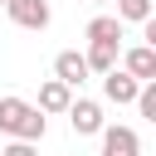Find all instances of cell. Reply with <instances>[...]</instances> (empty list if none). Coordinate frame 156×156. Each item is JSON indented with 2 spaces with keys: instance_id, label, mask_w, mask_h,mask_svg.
Returning a JSON list of instances; mask_svg holds the SVG:
<instances>
[{
  "instance_id": "4fadbf2b",
  "label": "cell",
  "mask_w": 156,
  "mask_h": 156,
  "mask_svg": "<svg viewBox=\"0 0 156 156\" xmlns=\"http://www.w3.org/2000/svg\"><path fill=\"white\" fill-rule=\"evenodd\" d=\"M0 156H39V146H29V141H10Z\"/></svg>"
},
{
  "instance_id": "3957f363",
  "label": "cell",
  "mask_w": 156,
  "mask_h": 156,
  "mask_svg": "<svg viewBox=\"0 0 156 156\" xmlns=\"http://www.w3.org/2000/svg\"><path fill=\"white\" fill-rule=\"evenodd\" d=\"M5 15L20 24V29H49V20H54V10H49V0H5Z\"/></svg>"
},
{
  "instance_id": "277c9868",
  "label": "cell",
  "mask_w": 156,
  "mask_h": 156,
  "mask_svg": "<svg viewBox=\"0 0 156 156\" xmlns=\"http://www.w3.org/2000/svg\"><path fill=\"white\" fill-rule=\"evenodd\" d=\"M136 93H141V83H136L132 73H122V68L102 73V98H107V102H117V107H132V102H136Z\"/></svg>"
},
{
  "instance_id": "9c48e42d",
  "label": "cell",
  "mask_w": 156,
  "mask_h": 156,
  "mask_svg": "<svg viewBox=\"0 0 156 156\" xmlns=\"http://www.w3.org/2000/svg\"><path fill=\"white\" fill-rule=\"evenodd\" d=\"M68 102H73V88H63L58 78H49L44 88H39V112H68Z\"/></svg>"
},
{
  "instance_id": "30bf717a",
  "label": "cell",
  "mask_w": 156,
  "mask_h": 156,
  "mask_svg": "<svg viewBox=\"0 0 156 156\" xmlns=\"http://www.w3.org/2000/svg\"><path fill=\"white\" fill-rule=\"evenodd\" d=\"M83 63H88V73H98V78H102V73H112V68H117V49H112V44H88Z\"/></svg>"
},
{
  "instance_id": "9a60e30c",
  "label": "cell",
  "mask_w": 156,
  "mask_h": 156,
  "mask_svg": "<svg viewBox=\"0 0 156 156\" xmlns=\"http://www.w3.org/2000/svg\"><path fill=\"white\" fill-rule=\"evenodd\" d=\"M0 5H5V0H0Z\"/></svg>"
},
{
  "instance_id": "5bb4252c",
  "label": "cell",
  "mask_w": 156,
  "mask_h": 156,
  "mask_svg": "<svg viewBox=\"0 0 156 156\" xmlns=\"http://www.w3.org/2000/svg\"><path fill=\"white\" fill-rule=\"evenodd\" d=\"M93 5H107V0H93Z\"/></svg>"
},
{
  "instance_id": "8992f818",
  "label": "cell",
  "mask_w": 156,
  "mask_h": 156,
  "mask_svg": "<svg viewBox=\"0 0 156 156\" xmlns=\"http://www.w3.org/2000/svg\"><path fill=\"white\" fill-rule=\"evenodd\" d=\"M102 156H141V136L132 127H102Z\"/></svg>"
},
{
  "instance_id": "5b68a950",
  "label": "cell",
  "mask_w": 156,
  "mask_h": 156,
  "mask_svg": "<svg viewBox=\"0 0 156 156\" xmlns=\"http://www.w3.org/2000/svg\"><path fill=\"white\" fill-rule=\"evenodd\" d=\"M122 73H132L136 83H156V49L151 44H136L122 54Z\"/></svg>"
},
{
  "instance_id": "7c38bea8",
  "label": "cell",
  "mask_w": 156,
  "mask_h": 156,
  "mask_svg": "<svg viewBox=\"0 0 156 156\" xmlns=\"http://www.w3.org/2000/svg\"><path fill=\"white\" fill-rule=\"evenodd\" d=\"M136 112H141L146 122H156V83H141V93H136Z\"/></svg>"
},
{
  "instance_id": "52a82bcc",
  "label": "cell",
  "mask_w": 156,
  "mask_h": 156,
  "mask_svg": "<svg viewBox=\"0 0 156 156\" xmlns=\"http://www.w3.org/2000/svg\"><path fill=\"white\" fill-rule=\"evenodd\" d=\"M54 78H58L63 88H83V83H88V63H83V54H78V49H63V54L54 58Z\"/></svg>"
},
{
  "instance_id": "8fae6325",
  "label": "cell",
  "mask_w": 156,
  "mask_h": 156,
  "mask_svg": "<svg viewBox=\"0 0 156 156\" xmlns=\"http://www.w3.org/2000/svg\"><path fill=\"white\" fill-rule=\"evenodd\" d=\"M117 20L122 24H146L151 20V0H117Z\"/></svg>"
},
{
  "instance_id": "ba28073f",
  "label": "cell",
  "mask_w": 156,
  "mask_h": 156,
  "mask_svg": "<svg viewBox=\"0 0 156 156\" xmlns=\"http://www.w3.org/2000/svg\"><path fill=\"white\" fill-rule=\"evenodd\" d=\"M83 39H88V44H112V49H117V44H122V20H117V15H93L88 29H83Z\"/></svg>"
},
{
  "instance_id": "7a4b0ae2",
  "label": "cell",
  "mask_w": 156,
  "mask_h": 156,
  "mask_svg": "<svg viewBox=\"0 0 156 156\" xmlns=\"http://www.w3.org/2000/svg\"><path fill=\"white\" fill-rule=\"evenodd\" d=\"M63 117H68V127H73L78 136H98V132L107 127V117H102V102H93V98H73Z\"/></svg>"
},
{
  "instance_id": "6da1fadb",
  "label": "cell",
  "mask_w": 156,
  "mask_h": 156,
  "mask_svg": "<svg viewBox=\"0 0 156 156\" xmlns=\"http://www.w3.org/2000/svg\"><path fill=\"white\" fill-rule=\"evenodd\" d=\"M0 132H5L10 141L39 146L44 132H49V117H44L34 102H24V98H0Z\"/></svg>"
}]
</instances>
